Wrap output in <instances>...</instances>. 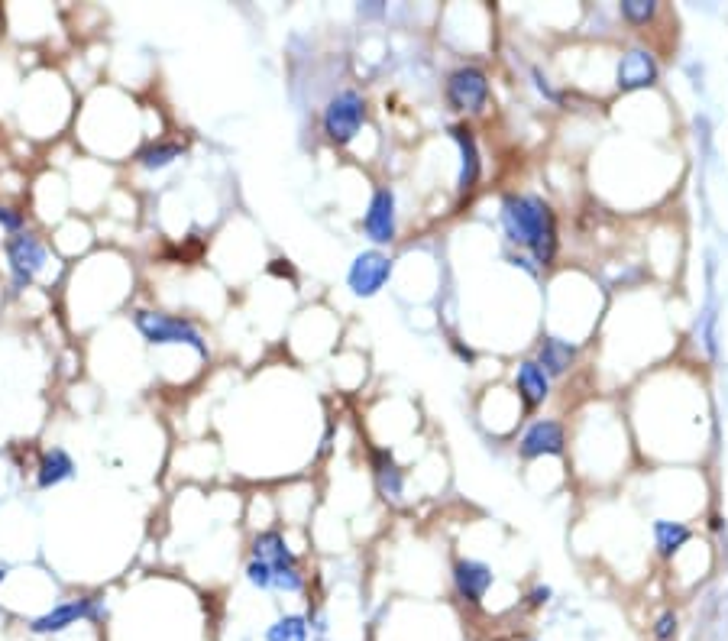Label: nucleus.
Instances as JSON below:
<instances>
[{
  "instance_id": "obj_1",
  "label": "nucleus",
  "mask_w": 728,
  "mask_h": 641,
  "mask_svg": "<svg viewBox=\"0 0 728 641\" xmlns=\"http://www.w3.org/2000/svg\"><path fill=\"white\" fill-rule=\"evenodd\" d=\"M557 221L554 211L547 208L541 198L534 195H505L502 198V224L505 234L518 247H531L541 237L544 227H551Z\"/></svg>"
},
{
  "instance_id": "obj_2",
  "label": "nucleus",
  "mask_w": 728,
  "mask_h": 641,
  "mask_svg": "<svg viewBox=\"0 0 728 641\" xmlns=\"http://www.w3.org/2000/svg\"><path fill=\"white\" fill-rule=\"evenodd\" d=\"M136 331H140L153 347H166V344H185L191 350H198L201 357L208 353L204 347V337L195 324L188 318H175V315H162V311H136L133 315Z\"/></svg>"
},
{
  "instance_id": "obj_3",
  "label": "nucleus",
  "mask_w": 728,
  "mask_h": 641,
  "mask_svg": "<svg viewBox=\"0 0 728 641\" xmlns=\"http://www.w3.org/2000/svg\"><path fill=\"white\" fill-rule=\"evenodd\" d=\"M253 557L269 564L272 586H276V590L298 593L301 586H305V577H301V570H298V557L292 554V548H288L279 531H263V535H256Z\"/></svg>"
},
{
  "instance_id": "obj_4",
  "label": "nucleus",
  "mask_w": 728,
  "mask_h": 641,
  "mask_svg": "<svg viewBox=\"0 0 728 641\" xmlns=\"http://www.w3.org/2000/svg\"><path fill=\"white\" fill-rule=\"evenodd\" d=\"M363 120H366V101H363V94L340 91V94H334L331 101H327L321 124H324L327 140L337 143V146H347V143H353V136L360 133Z\"/></svg>"
},
{
  "instance_id": "obj_5",
  "label": "nucleus",
  "mask_w": 728,
  "mask_h": 641,
  "mask_svg": "<svg viewBox=\"0 0 728 641\" xmlns=\"http://www.w3.org/2000/svg\"><path fill=\"white\" fill-rule=\"evenodd\" d=\"M104 616V599L101 596H81V599H65V603L52 606L43 612L39 619L30 622L33 635H59L72 625L85 622V619H101Z\"/></svg>"
},
{
  "instance_id": "obj_6",
  "label": "nucleus",
  "mask_w": 728,
  "mask_h": 641,
  "mask_svg": "<svg viewBox=\"0 0 728 641\" xmlns=\"http://www.w3.org/2000/svg\"><path fill=\"white\" fill-rule=\"evenodd\" d=\"M4 250H7L10 276H13V285H17V289H26V285L43 272L46 259H49L43 240H39L36 234H13Z\"/></svg>"
},
{
  "instance_id": "obj_7",
  "label": "nucleus",
  "mask_w": 728,
  "mask_h": 641,
  "mask_svg": "<svg viewBox=\"0 0 728 641\" xmlns=\"http://www.w3.org/2000/svg\"><path fill=\"white\" fill-rule=\"evenodd\" d=\"M447 101L453 111H483L489 101V75L479 65H463L447 78Z\"/></svg>"
},
{
  "instance_id": "obj_8",
  "label": "nucleus",
  "mask_w": 728,
  "mask_h": 641,
  "mask_svg": "<svg viewBox=\"0 0 728 641\" xmlns=\"http://www.w3.org/2000/svg\"><path fill=\"white\" fill-rule=\"evenodd\" d=\"M392 276V259L386 253H379V250H366L353 259V266H350V289L353 295H360V298H373L382 285L389 282Z\"/></svg>"
},
{
  "instance_id": "obj_9",
  "label": "nucleus",
  "mask_w": 728,
  "mask_h": 641,
  "mask_svg": "<svg viewBox=\"0 0 728 641\" xmlns=\"http://www.w3.org/2000/svg\"><path fill=\"white\" fill-rule=\"evenodd\" d=\"M363 230L373 243L395 240V195L389 188H376L373 198H369V208L363 214Z\"/></svg>"
},
{
  "instance_id": "obj_10",
  "label": "nucleus",
  "mask_w": 728,
  "mask_h": 641,
  "mask_svg": "<svg viewBox=\"0 0 728 641\" xmlns=\"http://www.w3.org/2000/svg\"><path fill=\"white\" fill-rule=\"evenodd\" d=\"M657 75H661V68H657L651 52H644V49H631L622 56V62H618V88L622 91L648 88L657 81Z\"/></svg>"
},
{
  "instance_id": "obj_11",
  "label": "nucleus",
  "mask_w": 728,
  "mask_h": 641,
  "mask_svg": "<svg viewBox=\"0 0 728 641\" xmlns=\"http://www.w3.org/2000/svg\"><path fill=\"white\" fill-rule=\"evenodd\" d=\"M453 586H457V593L466 603L479 606L492 586V570L483 561H457L453 564Z\"/></svg>"
},
{
  "instance_id": "obj_12",
  "label": "nucleus",
  "mask_w": 728,
  "mask_h": 641,
  "mask_svg": "<svg viewBox=\"0 0 728 641\" xmlns=\"http://www.w3.org/2000/svg\"><path fill=\"white\" fill-rule=\"evenodd\" d=\"M563 444H567V438H563V428L557 425V421H534V425L525 431V438H521L518 450H521V457H544V454H563Z\"/></svg>"
},
{
  "instance_id": "obj_13",
  "label": "nucleus",
  "mask_w": 728,
  "mask_h": 641,
  "mask_svg": "<svg viewBox=\"0 0 728 641\" xmlns=\"http://www.w3.org/2000/svg\"><path fill=\"white\" fill-rule=\"evenodd\" d=\"M450 136L460 143V156H463V166H460V195L466 198L476 188L479 182V149H476V140H473V130L470 127H450Z\"/></svg>"
},
{
  "instance_id": "obj_14",
  "label": "nucleus",
  "mask_w": 728,
  "mask_h": 641,
  "mask_svg": "<svg viewBox=\"0 0 728 641\" xmlns=\"http://www.w3.org/2000/svg\"><path fill=\"white\" fill-rule=\"evenodd\" d=\"M369 463H373V476H376L379 493L386 499H392V502H402L405 476H402V470L395 467L392 450H373V454H369Z\"/></svg>"
},
{
  "instance_id": "obj_15",
  "label": "nucleus",
  "mask_w": 728,
  "mask_h": 641,
  "mask_svg": "<svg viewBox=\"0 0 728 641\" xmlns=\"http://www.w3.org/2000/svg\"><path fill=\"white\" fill-rule=\"evenodd\" d=\"M72 473H75V460L68 457V450L52 447V450H46L43 457H39L36 483H39V489H52V486H59L65 480H72Z\"/></svg>"
},
{
  "instance_id": "obj_16",
  "label": "nucleus",
  "mask_w": 728,
  "mask_h": 641,
  "mask_svg": "<svg viewBox=\"0 0 728 641\" xmlns=\"http://www.w3.org/2000/svg\"><path fill=\"white\" fill-rule=\"evenodd\" d=\"M576 360V347L567 344V340H560V337H544L541 340V347H538V363L541 370L547 373V379L551 376H563L570 370V363Z\"/></svg>"
},
{
  "instance_id": "obj_17",
  "label": "nucleus",
  "mask_w": 728,
  "mask_h": 641,
  "mask_svg": "<svg viewBox=\"0 0 728 641\" xmlns=\"http://www.w3.org/2000/svg\"><path fill=\"white\" fill-rule=\"evenodd\" d=\"M515 386L521 392V399H525V405L534 408L547 399V392H551V379H547V373L534 360H525L515 373Z\"/></svg>"
},
{
  "instance_id": "obj_18",
  "label": "nucleus",
  "mask_w": 728,
  "mask_h": 641,
  "mask_svg": "<svg viewBox=\"0 0 728 641\" xmlns=\"http://www.w3.org/2000/svg\"><path fill=\"white\" fill-rule=\"evenodd\" d=\"M182 153H185L182 143L159 140V143H149L146 149H140V153H136V166L149 169V172H159V169L172 166L175 159H182Z\"/></svg>"
},
{
  "instance_id": "obj_19",
  "label": "nucleus",
  "mask_w": 728,
  "mask_h": 641,
  "mask_svg": "<svg viewBox=\"0 0 728 641\" xmlns=\"http://www.w3.org/2000/svg\"><path fill=\"white\" fill-rule=\"evenodd\" d=\"M693 538V531L680 525V522H654V544H657V554L661 557H673L686 541Z\"/></svg>"
},
{
  "instance_id": "obj_20",
  "label": "nucleus",
  "mask_w": 728,
  "mask_h": 641,
  "mask_svg": "<svg viewBox=\"0 0 728 641\" xmlns=\"http://www.w3.org/2000/svg\"><path fill=\"white\" fill-rule=\"evenodd\" d=\"M266 641H308V619L305 616H282L266 632Z\"/></svg>"
},
{
  "instance_id": "obj_21",
  "label": "nucleus",
  "mask_w": 728,
  "mask_h": 641,
  "mask_svg": "<svg viewBox=\"0 0 728 641\" xmlns=\"http://www.w3.org/2000/svg\"><path fill=\"white\" fill-rule=\"evenodd\" d=\"M557 243H560V240H557V221H554L551 227H544V230H541V237L534 240L528 250L534 253V259H538L541 266H551L554 259H557Z\"/></svg>"
},
{
  "instance_id": "obj_22",
  "label": "nucleus",
  "mask_w": 728,
  "mask_h": 641,
  "mask_svg": "<svg viewBox=\"0 0 728 641\" xmlns=\"http://www.w3.org/2000/svg\"><path fill=\"white\" fill-rule=\"evenodd\" d=\"M657 13L654 0H622V17L631 23H648Z\"/></svg>"
},
{
  "instance_id": "obj_23",
  "label": "nucleus",
  "mask_w": 728,
  "mask_h": 641,
  "mask_svg": "<svg viewBox=\"0 0 728 641\" xmlns=\"http://www.w3.org/2000/svg\"><path fill=\"white\" fill-rule=\"evenodd\" d=\"M246 580H250L253 586H259V590H272V570H269V564L266 561H253L246 564Z\"/></svg>"
},
{
  "instance_id": "obj_24",
  "label": "nucleus",
  "mask_w": 728,
  "mask_h": 641,
  "mask_svg": "<svg viewBox=\"0 0 728 641\" xmlns=\"http://www.w3.org/2000/svg\"><path fill=\"white\" fill-rule=\"evenodd\" d=\"M23 211L17 208H7V204H0V227L10 230V234H23Z\"/></svg>"
},
{
  "instance_id": "obj_25",
  "label": "nucleus",
  "mask_w": 728,
  "mask_h": 641,
  "mask_svg": "<svg viewBox=\"0 0 728 641\" xmlns=\"http://www.w3.org/2000/svg\"><path fill=\"white\" fill-rule=\"evenodd\" d=\"M673 635H677V612H664V616L654 622V638L673 641Z\"/></svg>"
},
{
  "instance_id": "obj_26",
  "label": "nucleus",
  "mask_w": 728,
  "mask_h": 641,
  "mask_svg": "<svg viewBox=\"0 0 728 641\" xmlns=\"http://www.w3.org/2000/svg\"><path fill=\"white\" fill-rule=\"evenodd\" d=\"M272 276H285V279H292L295 282V269L285 263V259H272V266H269Z\"/></svg>"
},
{
  "instance_id": "obj_27",
  "label": "nucleus",
  "mask_w": 728,
  "mask_h": 641,
  "mask_svg": "<svg viewBox=\"0 0 728 641\" xmlns=\"http://www.w3.org/2000/svg\"><path fill=\"white\" fill-rule=\"evenodd\" d=\"M547 599H551V590H547V586H534L528 593V606H544Z\"/></svg>"
},
{
  "instance_id": "obj_28",
  "label": "nucleus",
  "mask_w": 728,
  "mask_h": 641,
  "mask_svg": "<svg viewBox=\"0 0 728 641\" xmlns=\"http://www.w3.org/2000/svg\"><path fill=\"white\" fill-rule=\"evenodd\" d=\"M7 574H10V570H7V567H0V583H4V580H7Z\"/></svg>"
}]
</instances>
